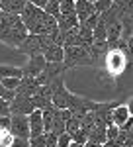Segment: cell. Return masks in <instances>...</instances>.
Wrapping results in <instances>:
<instances>
[{
    "label": "cell",
    "mask_w": 133,
    "mask_h": 147,
    "mask_svg": "<svg viewBox=\"0 0 133 147\" xmlns=\"http://www.w3.org/2000/svg\"><path fill=\"white\" fill-rule=\"evenodd\" d=\"M92 4H94V10L100 14V12H104L106 8H110V6H112V0H94Z\"/></svg>",
    "instance_id": "21"
},
{
    "label": "cell",
    "mask_w": 133,
    "mask_h": 147,
    "mask_svg": "<svg viewBox=\"0 0 133 147\" xmlns=\"http://www.w3.org/2000/svg\"><path fill=\"white\" fill-rule=\"evenodd\" d=\"M0 82L4 84V88H8V90H16L18 84H20V79H18V77H4V79H0Z\"/></svg>",
    "instance_id": "17"
},
{
    "label": "cell",
    "mask_w": 133,
    "mask_h": 147,
    "mask_svg": "<svg viewBox=\"0 0 133 147\" xmlns=\"http://www.w3.org/2000/svg\"><path fill=\"white\" fill-rule=\"evenodd\" d=\"M131 118V106H125V104H118L110 110V120L112 124H116L118 127L123 125L127 120Z\"/></svg>",
    "instance_id": "7"
},
{
    "label": "cell",
    "mask_w": 133,
    "mask_h": 147,
    "mask_svg": "<svg viewBox=\"0 0 133 147\" xmlns=\"http://www.w3.org/2000/svg\"><path fill=\"white\" fill-rule=\"evenodd\" d=\"M94 4L88 0H75V16H77L78 24H82L90 14H94Z\"/></svg>",
    "instance_id": "10"
},
{
    "label": "cell",
    "mask_w": 133,
    "mask_h": 147,
    "mask_svg": "<svg viewBox=\"0 0 133 147\" xmlns=\"http://www.w3.org/2000/svg\"><path fill=\"white\" fill-rule=\"evenodd\" d=\"M71 139L77 141V143H80V145H84V141H86V131H84L82 127H78L75 134H71Z\"/></svg>",
    "instance_id": "20"
},
{
    "label": "cell",
    "mask_w": 133,
    "mask_h": 147,
    "mask_svg": "<svg viewBox=\"0 0 133 147\" xmlns=\"http://www.w3.org/2000/svg\"><path fill=\"white\" fill-rule=\"evenodd\" d=\"M28 147H30V145H28Z\"/></svg>",
    "instance_id": "32"
},
{
    "label": "cell",
    "mask_w": 133,
    "mask_h": 147,
    "mask_svg": "<svg viewBox=\"0 0 133 147\" xmlns=\"http://www.w3.org/2000/svg\"><path fill=\"white\" fill-rule=\"evenodd\" d=\"M26 35H28V30H26V26L22 24V20L16 22L14 26H10V28H0V41L8 43V45L18 47L20 41H22Z\"/></svg>",
    "instance_id": "3"
},
{
    "label": "cell",
    "mask_w": 133,
    "mask_h": 147,
    "mask_svg": "<svg viewBox=\"0 0 133 147\" xmlns=\"http://www.w3.org/2000/svg\"><path fill=\"white\" fill-rule=\"evenodd\" d=\"M51 2H57V4H59V2H61V0H51Z\"/></svg>",
    "instance_id": "30"
},
{
    "label": "cell",
    "mask_w": 133,
    "mask_h": 147,
    "mask_svg": "<svg viewBox=\"0 0 133 147\" xmlns=\"http://www.w3.org/2000/svg\"><path fill=\"white\" fill-rule=\"evenodd\" d=\"M30 59H28V65L26 67H22V73L24 75H30V77H37L41 71H43L45 67V57L41 55V53H33V55H28Z\"/></svg>",
    "instance_id": "6"
},
{
    "label": "cell",
    "mask_w": 133,
    "mask_h": 147,
    "mask_svg": "<svg viewBox=\"0 0 133 147\" xmlns=\"http://www.w3.org/2000/svg\"><path fill=\"white\" fill-rule=\"evenodd\" d=\"M33 6H39V8H43L45 4H47V0H30Z\"/></svg>",
    "instance_id": "27"
},
{
    "label": "cell",
    "mask_w": 133,
    "mask_h": 147,
    "mask_svg": "<svg viewBox=\"0 0 133 147\" xmlns=\"http://www.w3.org/2000/svg\"><path fill=\"white\" fill-rule=\"evenodd\" d=\"M114 141L120 147H133V134L131 131H125V129H120L118 131V137Z\"/></svg>",
    "instance_id": "14"
},
{
    "label": "cell",
    "mask_w": 133,
    "mask_h": 147,
    "mask_svg": "<svg viewBox=\"0 0 133 147\" xmlns=\"http://www.w3.org/2000/svg\"><path fill=\"white\" fill-rule=\"evenodd\" d=\"M28 0H0V10L10 12V14H20Z\"/></svg>",
    "instance_id": "13"
},
{
    "label": "cell",
    "mask_w": 133,
    "mask_h": 147,
    "mask_svg": "<svg viewBox=\"0 0 133 147\" xmlns=\"http://www.w3.org/2000/svg\"><path fill=\"white\" fill-rule=\"evenodd\" d=\"M30 145V141H28V139H22V137H14V139H12V143L8 147H28Z\"/></svg>",
    "instance_id": "25"
},
{
    "label": "cell",
    "mask_w": 133,
    "mask_h": 147,
    "mask_svg": "<svg viewBox=\"0 0 133 147\" xmlns=\"http://www.w3.org/2000/svg\"><path fill=\"white\" fill-rule=\"evenodd\" d=\"M41 55L45 57V61H51V63H61V61H63V45L53 43V45L47 47Z\"/></svg>",
    "instance_id": "11"
},
{
    "label": "cell",
    "mask_w": 133,
    "mask_h": 147,
    "mask_svg": "<svg viewBox=\"0 0 133 147\" xmlns=\"http://www.w3.org/2000/svg\"><path fill=\"white\" fill-rule=\"evenodd\" d=\"M14 94H16V92H14V90H8V88H4V84L0 82V98H4V100L10 102L12 98H14Z\"/></svg>",
    "instance_id": "23"
},
{
    "label": "cell",
    "mask_w": 133,
    "mask_h": 147,
    "mask_svg": "<svg viewBox=\"0 0 133 147\" xmlns=\"http://www.w3.org/2000/svg\"><path fill=\"white\" fill-rule=\"evenodd\" d=\"M82 147H102V145H100V143H94V141H88V139H86Z\"/></svg>",
    "instance_id": "28"
},
{
    "label": "cell",
    "mask_w": 133,
    "mask_h": 147,
    "mask_svg": "<svg viewBox=\"0 0 133 147\" xmlns=\"http://www.w3.org/2000/svg\"><path fill=\"white\" fill-rule=\"evenodd\" d=\"M33 102H32V96H26V94H14V98L10 100V114H28L33 112Z\"/></svg>",
    "instance_id": "5"
},
{
    "label": "cell",
    "mask_w": 133,
    "mask_h": 147,
    "mask_svg": "<svg viewBox=\"0 0 133 147\" xmlns=\"http://www.w3.org/2000/svg\"><path fill=\"white\" fill-rule=\"evenodd\" d=\"M106 69H108V73H110L112 77H118V75H122L123 71L127 69V65L131 67V59L123 53L122 49H118V47H112L106 51Z\"/></svg>",
    "instance_id": "2"
},
{
    "label": "cell",
    "mask_w": 133,
    "mask_h": 147,
    "mask_svg": "<svg viewBox=\"0 0 133 147\" xmlns=\"http://www.w3.org/2000/svg\"><path fill=\"white\" fill-rule=\"evenodd\" d=\"M10 134L14 137L30 139V125H28V116L26 114H10Z\"/></svg>",
    "instance_id": "4"
},
{
    "label": "cell",
    "mask_w": 133,
    "mask_h": 147,
    "mask_svg": "<svg viewBox=\"0 0 133 147\" xmlns=\"http://www.w3.org/2000/svg\"><path fill=\"white\" fill-rule=\"evenodd\" d=\"M22 67H8V65H0V79L4 77H18L22 79Z\"/></svg>",
    "instance_id": "15"
},
{
    "label": "cell",
    "mask_w": 133,
    "mask_h": 147,
    "mask_svg": "<svg viewBox=\"0 0 133 147\" xmlns=\"http://www.w3.org/2000/svg\"><path fill=\"white\" fill-rule=\"evenodd\" d=\"M59 14H75V0H61Z\"/></svg>",
    "instance_id": "16"
},
{
    "label": "cell",
    "mask_w": 133,
    "mask_h": 147,
    "mask_svg": "<svg viewBox=\"0 0 133 147\" xmlns=\"http://www.w3.org/2000/svg\"><path fill=\"white\" fill-rule=\"evenodd\" d=\"M20 53H26V55H33V53H41V47H39V35L35 34H28L20 41Z\"/></svg>",
    "instance_id": "8"
},
{
    "label": "cell",
    "mask_w": 133,
    "mask_h": 147,
    "mask_svg": "<svg viewBox=\"0 0 133 147\" xmlns=\"http://www.w3.org/2000/svg\"><path fill=\"white\" fill-rule=\"evenodd\" d=\"M66 147H82V145H80V143H77V141H73V139H71V143H69V145H66Z\"/></svg>",
    "instance_id": "29"
},
{
    "label": "cell",
    "mask_w": 133,
    "mask_h": 147,
    "mask_svg": "<svg viewBox=\"0 0 133 147\" xmlns=\"http://www.w3.org/2000/svg\"><path fill=\"white\" fill-rule=\"evenodd\" d=\"M88 2H94V0H88Z\"/></svg>",
    "instance_id": "31"
},
{
    "label": "cell",
    "mask_w": 133,
    "mask_h": 147,
    "mask_svg": "<svg viewBox=\"0 0 133 147\" xmlns=\"http://www.w3.org/2000/svg\"><path fill=\"white\" fill-rule=\"evenodd\" d=\"M75 26H78V20L75 14H59L57 16V28L61 32H66V30H71Z\"/></svg>",
    "instance_id": "12"
},
{
    "label": "cell",
    "mask_w": 133,
    "mask_h": 147,
    "mask_svg": "<svg viewBox=\"0 0 133 147\" xmlns=\"http://www.w3.org/2000/svg\"><path fill=\"white\" fill-rule=\"evenodd\" d=\"M0 116H10V102L0 98Z\"/></svg>",
    "instance_id": "24"
},
{
    "label": "cell",
    "mask_w": 133,
    "mask_h": 147,
    "mask_svg": "<svg viewBox=\"0 0 133 147\" xmlns=\"http://www.w3.org/2000/svg\"><path fill=\"white\" fill-rule=\"evenodd\" d=\"M63 65L65 69H71L80 65H94V61L82 45H66L63 47Z\"/></svg>",
    "instance_id": "1"
},
{
    "label": "cell",
    "mask_w": 133,
    "mask_h": 147,
    "mask_svg": "<svg viewBox=\"0 0 133 147\" xmlns=\"http://www.w3.org/2000/svg\"><path fill=\"white\" fill-rule=\"evenodd\" d=\"M30 147H45V134L41 136H35V137H30Z\"/></svg>",
    "instance_id": "22"
},
{
    "label": "cell",
    "mask_w": 133,
    "mask_h": 147,
    "mask_svg": "<svg viewBox=\"0 0 133 147\" xmlns=\"http://www.w3.org/2000/svg\"><path fill=\"white\" fill-rule=\"evenodd\" d=\"M39 88V82L35 77H30V75H22V79H20V84H18V88L14 92H18V94H26V96H33L35 92Z\"/></svg>",
    "instance_id": "9"
},
{
    "label": "cell",
    "mask_w": 133,
    "mask_h": 147,
    "mask_svg": "<svg viewBox=\"0 0 133 147\" xmlns=\"http://www.w3.org/2000/svg\"><path fill=\"white\" fill-rule=\"evenodd\" d=\"M43 10L47 12V14H51L53 18L57 20V16H59V4L57 2H51V0H47V4L43 6Z\"/></svg>",
    "instance_id": "19"
},
{
    "label": "cell",
    "mask_w": 133,
    "mask_h": 147,
    "mask_svg": "<svg viewBox=\"0 0 133 147\" xmlns=\"http://www.w3.org/2000/svg\"><path fill=\"white\" fill-rule=\"evenodd\" d=\"M118 131H120V127L116 124H108L106 125V141H114L118 137Z\"/></svg>",
    "instance_id": "18"
},
{
    "label": "cell",
    "mask_w": 133,
    "mask_h": 147,
    "mask_svg": "<svg viewBox=\"0 0 133 147\" xmlns=\"http://www.w3.org/2000/svg\"><path fill=\"white\" fill-rule=\"evenodd\" d=\"M133 0H112V4H118V6H127V4H131Z\"/></svg>",
    "instance_id": "26"
}]
</instances>
